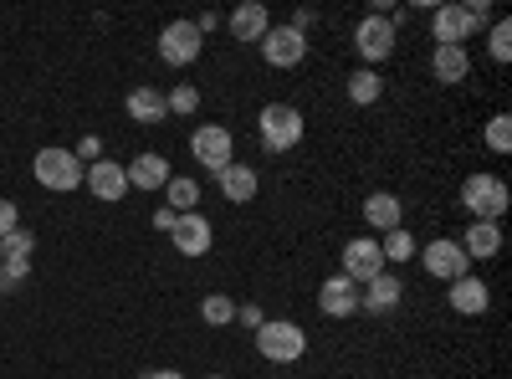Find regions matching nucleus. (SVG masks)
<instances>
[{
    "label": "nucleus",
    "mask_w": 512,
    "mask_h": 379,
    "mask_svg": "<svg viewBox=\"0 0 512 379\" xmlns=\"http://www.w3.org/2000/svg\"><path fill=\"white\" fill-rule=\"evenodd\" d=\"M256 354H262L267 364H297V359L308 354L303 323H292V318H262V328H256Z\"/></svg>",
    "instance_id": "obj_1"
},
{
    "label": "nucleus",
    "mask_w": 512,
    "mask_h": 379,
    "mask_svg": "<svg viewBox=\"0 0 512 379\" xmlns=\"http://www.w3.org/2000/svg\"><path fill=\"white\" fill-rule=\"evenodd\" d=\"M303 113H297L292 103H267L262 113H256V139H262V149L267 154H287V149H297L303 144Z\"/></svg>",
    "instance_id": "obj_2"
},
{
    "label": "nucleus",
    "mask_w": 512,
    "mask_h": 379,
    "mask_svg": "<svg viewBox=\"0 0 512 379\" xmlns=\"http://www.w3.org/2000/svg\"><path fill=\"white\" fill-rule=\"evenodd\" d=\"M31 175H36V185L41 190H52V195H72L77 185H82V159L72 154V149H36V159H31Z\"/></svg>",
    "instance_id": "obj_3"
},
{
    "label": "nucleus",
    "mask_w": 512,
    "mask_h": 379,
    "mask_svg": "<svg viewBox=\"0 0 512 379\" xmlns=\"http://www.w3.org/2000/svg\"><path fill=\"white\" fill-rule=\"evenodd\" d=\"M461 205H466V216L472 221H502V210H507V180L502 175H466L461 180Z\"/></svg>",
    "instance_id": "obj_4"
},
{
    "label": "nucleus",
    "mask_w": 512,
    "mask_h": 379,
    "mask_svg": "<svg viewBox=\"0 0 512 379\" xmlns=\"http://www.w3.org/2000/svg\"><path fill=\"white\" fill-rule=\"evenodd\" d=\"M190 154L210 175H221L226 164H236V134L226 129V123H200V129L190 134Z\"/></svg>",
    "instance_id": "obj_5"
},
{
    "label": "nucleus",
    "mask_w": 512,
    "mask_h": 379,
    "mask_svg": "<svg viewBox=\"0 0 512 379\" xmlns=\"http://www.w3.org/2000/svg\"><path fill=\"white\" fill-rule=\"evenodd\" d=\"M395 41H400V26H395V16H384V11H374V16H364L359 26H354V52H359V62H384L395 52Z\"/></svg>",
    "instance_id": "obj_6"
},
{
    "label": "nucleus",
    "mask_w": 512,
    "mask_h": 379,
    "mask_svg": "<svg viewBox=\"0 0 512 379\" xmlns=\"http://www.w3.org/2000/svg\"><path fill=\"white\" fill-rule=\"evenodd\" d=\"M415 257H420V267L431 272L436 282H456V277L472 272V262H466V251H461V241H456V236H436V241H425V246L415 251Z\"/></svg>",
    "instance_id": "obj_7"
},
{
    "label": "nucleus",
    "mask_w": 512,
    "mask_h": 379,
    "mask_svg": "<svg viewBox=\"0 0 512 379\" xmlns=\"http://www.w3.org/2000/svg\"><path fill=\"white\" fill-rule=\"evenodd\" d=\"M256 52H262V62L267 67H303V57H308V36L297 31V26H272L262 41H256Z\"/></svg>",
    "instance_id": "obj_8"
},
{
    "label": "nucleus",
    "mask_w": 512,
    "mask_h": 379,
    "mask_svg": "<svg viewBox=\"0 0 512 379\" xmlns=\"http://www.w3.org/2000/svg\"><path fill=\"white\" fill-rule=\"evenodd\" d=\"M200 52H205V36H200L195 21H169V26L159 31V57H164L169 67H190Z\"/></svg>",
    "instance_id": "obj_9"
},
{
    "label": "nucleus",
    "mask_w": 512,
    "mask_h": 379,
    "mask_svg": "<svg viewBox=\"0 0 512 379\" xmlns=\"http://www.w3.org/2000/svg\"><path fill=\"white\" fill-rule=\"evenodd\" d=\"M379 272H390V267H384L379 241H374V236H354V241L344 246V277L364 287V282H374Z\"/></svg>",
    "instance_id": "obj_10"
},
{
    "label": "nucleus",
    "mask_w": 512,
    "mask_h": 379,
    "mask_svg": "<svg viewBox=\"0 0 512 379\" xmlns=\"http://www.w3.org/2000/svg\"><path fill=\"white\" fill-rule=\"evenodd\" d=\"M318 308L328 318H354L359 313V282H349L344 272H333L328 282H318Z\"/></svg>",
    "instance_id": "obj_11"
},
{
    "label": "nucleus",
    "mask_w": 512,
    "mask_h": 379,
    "mask_svg": "<svg viewBox=\"0 0 512 379\" xmlns=\"http://www.w3.org/2000/svg\"><path fill=\"white\" fill-rule=\"evenodd\" d=\"M169 241H175L180 257H205V251L216 246V231H210V221L200 216V210H190V216H180V221H175Z\"/></svg>",
    "instance_id": "obj_12"
},
{
    "label": "nucleus",
    "mask_w": 512,
    "mask_h": 379,
    "mask_svg": "<svg viewBox=\"0 0 512 379\" xmlns=\"http://www.w3.org/2000/svg\"><path fill=\"white\" fill-rule=\"evenodd\" d=\"M477 31V16L466 11V6H436L431 16V36H436V47H461L466 36Z\"/></svg>",
    "instance_id": "obj_13"
},
{
    "label": "nucleus",
    "mask_w": 512,
    "mask_h": 379,
    "mask_svg": "<svg viewBox=\"0 0 512 379\" xmlns=\"http://www.w3.org/2000/svg\"><path fill=\"white\" fill-rule=\"evenodd\" d=\"M82 185H88L103 205H118V200L128 195V175H123V164H113V159L88 164V170H82Z\"/></svg>",
    "instance_id": "obj_14"
},
{
    "label": "nucleus",
    "mask_w": 512,
    "mask_h": 379,
    "mask_svg": "<svg viewBox=\"0 0 512 379\" xmlns=\"http://www.w3.org/2000/svg\"><path fill=\"white\" fill-rule=\"evenodd\" d=\"M487 308H492V287H487L482 277L466 272V277L451 282V313H461V318H482Z\"/></svg>",
    "instance_id": "obj_15"
},
{
    "label": "nucleus",
    "mask_w": 512,
    "mask_h": 379,
    "mask_svg": "<svg viewBox=\"0 0 512 379\" xmlns=\"http://www.w3.org/2000/svg\"><path fill=\"white\" fill-rule=\"evenodd\" d=\"M123 175H128V190H164L169 185V175H175V170H169V159L164 154H139L134 164H123Z\"/></svg>",
    "instance_id": "obj_16"
},
{
    "label": "nucleus",
    "mask_w": 512,
    "mask_h": 379,
    "mask_svg": "<svg viewBox=\"0 0 512 379\" xmlns=\"http://www.w3.org/2000/svg\"><path fill=\"white\" fill-rule=\"evenodd\" d=\"M226 26H231V36H236V41H251V47H256V41H262V36L272 31V11L262 6V0H246V6H236V11H231V21H226Z\"/></svg>",
    "instance_id": "obj_17"
},
{
    "label": "nucleus",
    "mask_w": 512,
    "mask_h": 379,
    "mask_svg": "<svg viewBox=\"0 0 512 379\" xmlns=\"http://www.w3.org/2000/svg\"><path fill=\"white\" fill-rule=\"evenodd\" d=\"M364 221L384 236V231H395V226H405V205H400V195H390V190H374V195H364Z\"/></svg>",
    "instance_id": "obj_18"
},
{
    "label": "nucleus",
    "mask_w": 512,
    "mask_h": 379,
    "mask_svg": "<svg viewBox=\"0 0 512 379\" xmlns=\"http://www.w3.org/2000/svg\"><path fill=\"white\" fill-rule=\"evenodd\" d=\"M461 251H466V262H492L502 251V226L497 221H472L466 236H461Z\"/></svg>",
    "instance_id": "obj_19"
},
{
    "label": "nucleus",
    "mask_w": 512,
    "mask_h": 379,
    "mask_svg": "<svg viewBox=\"0 0 512 379\" xmlns=\"http://www.w3.org/2000/svg\"><path fill=\"white\" fill-rule=\"evenodd\" d=\"M400 298H405V287L395 272H379L374 282L359 287V308H369V313H390V308H400Z\"/></svg>",
    "instance_id": "obj_20"
},
{
    "label": "nucleus",
    "mask_w": 512,
    "mask_h": 379,
    "mask_svg": "<svg viewBox=\"0 0 512 379\" xmlns=\"http://www.w3.org/2000/svg\"><path fill=\"white\" fill-rule=\"evenodd\" d=\"M221 180V195L231 200V205H251L256 200V190H262V180H256V170H251V164H226V170L216 175Z\"/></svg>",
    "instance_id": "obj_21"
},
{
    "label": "nucleus",
    "mask_w": 512,
    "mask_h": 379,
    "mask_svg": "<svg viewBox=\"0 0 512 379\" xmlns=\"http://www.w3.org/2000/svg\"><path fill=\"white\" fill-rule=\"evenodd\" d=\"M431 72H436L441 88H456V82H466V72H472V57H466V47H436Z\"/></svg>",
    "instance_id": "obj_22"
},
{
    "label": "nucleus",
    "mask_w": 512,
    "mask_h": 379,
    "mask_svg": "<svg viewBox=\"0 0 512 379\" xmlns=\"http://www.w3.org/2000/svg\"><path fill=\"white\" fill-rule=\"evenodd\" d=\"M128 118H134V123H159V118H169L164 93H159V88H134V93H128Z\"/></svg>",
    "instance_id": "obj_23"
},
{
    "label": "nucleus",
    "mask_w": 512,
    "mask_h": 379,
    "mask_svg": "<svg viewBox=\"0 0 512 379\" xmlns=\"http://www.w3.org/2000/svg\"><path fill=\"white\" fill-rule=\"evenodd\" d=\"M164 205L175 210V216H190V210L200 205V185H195L190 175H169V185H164Z\"/></svg>",
    "instance_id": "obj_24"
},
{
    "label": "nucleus",
    "mask_w": 512,
    "mask_h": 379,
    "mask_svg": "<svg viewBox=\"0 0 512 379\" xmlns=\"http://www.w3.org/2000/svg\"><path fill=\"white\" fill-rule=\"evenodd\" d=\"M379 98H384V77H379L374 67H359V72L349 77V103L369 108V103H379Z\"/></svg>",
    "instance_id": "obj_25"
},
{
    "label": "nucleus",
    "mask_w": 512,
    "mask_h": 379,
    "mask_svg": "<svg viewBox=\"0 0 512 379\" xmlns=\"http://www.w3.org/2000/svg\"><path fill=\"white\" fill-rule=\"evenodd\" d=\"M31 251H36V236H31V231H11L6 241H0V262L16 267V272H26V267H31Z\"/></svg>",
    "instance_id": "obj_26"
},
{
    "label": "nucleus",
    "mask_w": 512,
    "mask_h": 379,
    "mask_svg": "<svg viewBox=\"0 0 512 379\" xmlns=\"http://www.w3.org/2000/svg\"><path fill=\"white\" fill-rule=\"evenodd\" d=\"M379 251H384V267H390V262H410L415 251H420V241H415L405 226H395V231L379 236Z\"/></svg>",
    "instance_id": "obj_27"
},
{
    "label": "nucleus",
    "mask_w": 512,
    "mask_h": 379,
    "mask_svg": "<svg viewBox=\"0 0 512 379\" xmlns=\"http://www.w3.org/2000/svg\"><path fill=\"white\" fill-rule=\"evenodd\" d=\"M200 318H205L210 328H231V323H236V303L226 298V292H210V298L200 303Z\"/></svg>",
    "instance_id": "obj_28"
},
{
    "label": "nucleus",
    "mask_w": 512,
    "mask_h": 379,
    "mask_svg": "<svg viewBox=\"0 0 512 379\" xmlns=\"http://www.w3.org/2000/svg\"><path fill=\"white\" fill-rule=\"evenodd\" d=\"M487 149H492V154H507V149H512V118H507V113L487 118Z\"/></svg>",
    "instance_id": "obj_29"
},
{
    "label": "nucleus",
    "mask_w": 512,
    "mask_h": 379,
    "mask_svg": "<svg viewBox=\"0 0 512 379\" xmlns=\"http://www.w3.org/2000/svg\"><path fill=\"white\" fill-rule=\"evenodd\" d=\"M487 52H492V62H512V21H497V26H492Z\"/></svg>",
    "instance_id": "obj_30"
},
{
    "label": "nucleus",
    "mask_w": 512,
    "mask_h": 379,
    "mask_svg": "<svg viewBox=\"0 0 512 379\" xmlns=\"http://www.w3.org/2000/svg\"><path fill=\"white\" fill-rule=\"evenodd\" d=\"M164 103H169V113H195L200 108V88H195V82H180V88L169 93Z\"/></svg>",
    "instance_id": "obj_31"
},
{
    "label": "nucleus",
    "mask_w": 512,
    "mask_h": 379,
    "mask_svg": "<svg viewBox=\"0 0 512 379\" xmlns=\"http://www.w3.org/2000/svg\"><path fill=\"white\" fill-rule=\"evenodd\" d=\"M11 231H21V210L11 200H0V241H6Z\"/></svg>",
    "instance_id": "obj_32"
},
{
    "label": "nucleus",
    "mask_w": 512,
    "mask_h": 379,
    "mask_svg": "<svg viewBox=\"0 0 512 379\" xmlns=\"http://www.w3.org/2000/svg\"><path fill=\"white\" fill-rule=\"evenodd\" d=\"M175 221H180V216H175L169 205H159V210H154V231H164V236H169V231H175Z\"/></svg>",
    "instance_id": "obj_33"
},
{
    "label": "nucleus",
    "mask_w": 512,
    "mask_h": 379,
    "mask_svg": "<svg viewBox=\"0 0 512 379\" xmlns=\"http://www.w3.org/2000/svg\"><path fill=\"white\" fill-rule=\"evenodd\" d=\"M72 154H77V159H93V164H98V159H103V144H98V139H82V144H77Z\"/></svg>",
    "instance_id": "obj_34"
},
{
    "label": "nucleus",
    "mask_w": 512,
    "mask_h": 379,
    "mask_svg": "<svg viewBox=\"0 0 512 379\" xmlns=\"http://www.w3.org/2000/svg\"><path fill=\"white\" fill-rule=\"evenodd\" d=\"M26 272H16V267H6V262H0V292H16V282H21Z\"/></svg>",
    "instance_id": "obj_35"
},
{
    "label": "nucleus",
    "mask_w": 512,
    "mask_h": 379,
    "mask_svg": "<svg viewBox=\"0 0 512 379\" xmlns=\"http://www.w3.org/2000/svg\"><path fill=\"white\" fill-rule=\"evenodd\" d=\"M236 318H241V323H246L251 333H256V328H262V308H236Z\"/></svg>",
    "instance_id": "obj_36"
},
{
    "label": "nucleus",
    "mask_w": 512,
    "mask_h": 379,
    "mask_svg": "<svg viewBox=\"0 0 512 379\" xmlns=\"http://www.w3.org/2000/svg\"><path fill=\"white\" fill-rule=\"evenodd\" d=\"M144 379H185L180 369H154V374H144Z\"/></svg>",
    "instance_id": "obj_37"
},
{
    "label": "nucleus",
    "mask_w": 512,
    "mask_h": 379,
    "mask_svg": "<svg viewBox=\"0 0 512 379\" xmlns=\"http://www.w3.org/2000/svg\"><path fill=\"white\" fill-rule=\"evenodd\" d=\"M210 379H226V374H210Z\"/></svg>",
    "instance_id": "obj_38"
}]
</instances>
